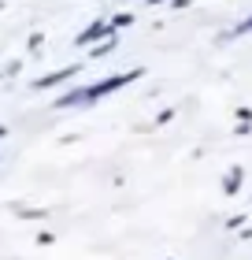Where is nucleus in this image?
I'll use <instances>...</instances> for the list:
<instances>
[{
  "mask_svg": "<svg viewBox=\"0 0 252 260\" xmlns=\"http://www.w3.org/2000/svg\"><path fill=\"white\" fill-rule=\"evenodd\" d=\"M237 34H252V15H248V19H241V22H237Z\"/></svg>",
  "mask_w": 252,
  "mask_h": 260,
  "instance_id": "11",
  "label": "nucleus"
},
{
  "mask_svg": "<svg viewBox=\"0 0 252 260\" xmlns=\"http://www.w3.org/2000/svg\"><path fill=\"white\" fill-rule=\"evenodd\" d=\"M149 4H167V0H149Z\"/></svg>",
  "mask_w": 252,
  "mask_h": 260,
  "instance_id": "14",
  "label": "nucleus"
},
{
  "mask_svg": "<svg viewBox=\"0 0 252 260\" xmlns=\"http://www.w3.org/2000/svg\"><path fill=\"white\" fill-rule=\"evenodd\" d=\"M167 260H171V256H167Z\"/></svg>",
  "mask_w": 252,
  "mask_h": 260,
  "instance_id": "16",
  "label": "nucleus"
},
{
  "mask_svg": "<svg viewBox=\"0 0 252 260\" xmlns=\"http://www.w3.org/2000/svg\"><path fill=\"white\" fill-rule=\"evenodd\" d=\"M130 22H134V11H119V15H112V19H107V26H112V34H115V30L130 26Z\"/></svg>",
  "mask_w": 252,
  "mask_h": 260,
  "instance_id": "6",
  "label": "nucleus"
},
{
  "mask_svg": "<svg viewBox=\"0 0 252 260\" xmlns=\"http://www.w3.org/2000/svg\"><path fill=\"white\" fill-rule=\"evenodd\" d=\"M41 45H45V34H30V52H38Z\"/></svg>",
  "mask_w": 252,
  "mask_h": 260,
  "instance_id": "9",
  "label": "nucleus"
},
{
  "mask_svg": "<svg viewBox=\"0 0 252 260\" xmlns=\"http://www.w3.org/2000/svg\"><path fill=\"white\" fill-rule=\"evenodd\" d=\"M141 75H145V67H134V71H119V75H107V78H100V82H93V86H82V101L97 104L100 97H107V93H115V89L130 86V82H137Z\"/></svg>",
  "mask_w": 252,
  "mask_h": 260,
  "instance_id": "1",
  "label": "nucleus"
},
{
  "mask_svg": "<svg viewBox=\"0 0 252 260\" xmlns=\"http://www.w3.org/2000/svg\"><path fill=\"white\" fill-rule=\"evenodd\" d=\"M0 11H4V0H0Z\"/></svg>",
  "mask_w": 252,
  "mask_h": 260,
  "instance_id": "15",
  "label": "nucleus"
},
{
  "mask_svg": "<svg viewBox=\"0 0 252 260\" xmlns=\"http://www.w3.org/2000/svg\"><path fill=\"white\" fill-rule=\"evenodd\" d=\"M4 138H8V126H4V123H0V141H4Z\"/></svg>",
  "mask_w": 252,
  "mask_h": 260,
  "instance_id": "13",
  "label": "nucleus"
},
{
  "mask_svg": "<svg viewBox=\"0 0 252 260\" xmlns=\"http://www.w3.org/2000/svg\"><path fill=\"white\" fill-rule=\"evenodd\" d=\"M78 63H67V67H59V71H52V75H41V78H33V89H52V86H63V82H70V78H78Z\"/></svg>",
  "mask_w": 252,
  "mask_h": 260,
  "instance_id": "3",
  "label": "nucleus"
},
{
  "mask_svg": "<svg viewBox=\"0 0 252 260\" xmlns=\"http://www.w3.org/2000/svg\"><path fill=\"white\" fill-rule=\"evenodd\" d=\"M38 242H41V245H52V242H56V234H52V231H41V234H38Z\"/></svg>",
  "mask_w": 252,
  "mask_h": 260,
  "instance_id": "10",
  "label": "nucleus"
},
{
  "mask_svg": "<svg viewBox=\"0 0 252 260\" xmlns=\"http://www.w3.org/2000/svg\"><path fill=\"white\" fill-rule=\"evenodd\" d=\"M241 186H245V168H241V164L226 168V175H223V193L234 197V193H241Z\"/></svg>",
  "mask_w": 252,
  "mask_h": 260,
  "instance_id": "4",
  "label": "nucleus"
},
{
  "mask_svg": "<svg viewBox=\"0 0 252 260\" xmlns=\"http://www.w3.org/2000/svg\"><path fill=\"white\" fill-rule=\"evenodd\" d=\"M115 45H119V38H115V34H112V38H104L100 45H93V49H89V60H100V56H107V52L115 49Z\"/></svg>",
  "mask_w": 252,
  "mask_h": 260,
  "instance_id": "5",
  "label": "nucleus"
},
{
  "mask_svg": "<svg viewBox=\"0 0 252 260\" xmlns=\"http://www.w3.org/2000/svg\"><path fill=\"white\" fill-rule=\"evenodd\" d=\"M245 219H248V216H241V212H237V216L226 219V227H230V231H241V227H245Z\"/></svg>",
  "mask_w": 252,
  "mask_h": 260,
  "instance_id": "8",
  "label": "nucleus"
},
{
  "mask_svg": "<svg viewBox=\"0 0 252 260\" xmlns=\"http://www.w3.org/2000/svg\"><path fill=\"white\" fill-rule=\"evenodd\" d=\"M171 119H174V108H163L160 115H156V123H152V130H156V126H167Z\"/></svg>",
  "mask_w": 252,
  "mask_h": 260,
  "instance_id": "7",
  "label": "nucleus"
},
{
  "mask_svg": "<svg viewBox=\"0 0 252 260\" xmlns=\"http://www.w3.org/2000/svg\"><path fill=\"white\" fill-rule=\"evenodd\" d=\"M189 4H193V0H171V8H174V11H186Z\"/></svg>",
  "mask_w": 252,
  "mask_h": 260,
  "instance_id": "12",
  "label": "nucleus"
},
{
  "mask_svg": "<svg viewBox=\"0 0 252 260\" xmlns=\"http://www.w3.org/2000/svg\"><path fill=\"white\" fill-rule=\"evenodd\" d=\"M104 38H112V26H107V19H93L89 26L75 38V45H82V49H93V41H104Z\"/></svg>",
  "mask_w": 252,
  "mask_h": 260,
  "instance_id": "2",
  "label": "nucleus"
}]
</instances>
